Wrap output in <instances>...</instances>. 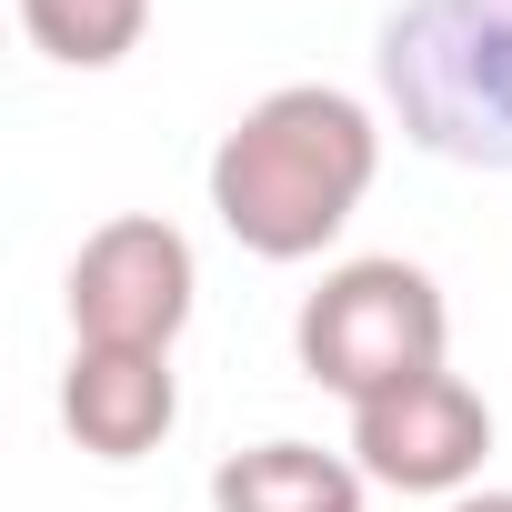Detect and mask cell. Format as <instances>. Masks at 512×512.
Segmentation results:
<instances>
[{"instance_id":"3","label":"cell","mask_w":512,"mask_h":512,"mask_svg":"<svg viewBox=\"0 0 512 512\" xmlns=\"http://www.w3.org/2000/svg\"><path fill=\"white\" fill-rule=\"evenodd\" d=\"M442 332H452V322H442L432 272H412V262H342V272L302 302L292 352H302V372H312L322 392H342V402L362 412V402H382V392L442 372Z\"/></svg>"},{"instance_id":"5","label":"cell","mask_w":512,"mask_h":512,"mask_svg":"<svg viewBox=\"0 0 512 512\" xmlns=\"http://www.w3.org/2000/svg\"><path fill=\"white\" fill-rule=\"evenodd\" d=\"M482 452H492V412L452 372H422V382L352 412V462L392 492H462L482 472Z\"/></svg>"},{"instance_id":"7","label":"cell","mask_w":512,"mask_h":512,"mask_svg":"<svg viewBox=\"0 0 512 512\" xmlns=\"http://www.w3.org/2000/svg\"><path fill=\"white\" fill-rule=\"evenodd\" d=\"M211 512H362V462L322 442H262L211 472Z\"/></svg>"},{"instance_id":"8","label":"cell","mask_w":512,"mask_h":512,"mask_svg":"<svg viewBox=\"0 0 512 512\" xmlns=\"http://www.w3.org/2000/svg\"><path fill=\"white\" fill-rule=\"evenodd\" d=\"M151 21V0H21V31L61 61V71H111Z\"/></svg>"},{"instance_id":"4","label":"cell","mask_w":512,"mask_h":512,"mask_svg":"<svg viewBox=\"0 0 512 512\" xmlns=\"http://www.w3.org/2000/svg\"><path fill=\"white\" fill-rule=\"evenodd\" d=\"M191 322V241L151 211H121L71 262V332L101 352H171Z\"/></svg>"},{"instance_id":"2","label":"cell","mask_w":512,"mask_h":512,"mask_svg":"<svg viewBox=\"0 0 512 512\" xmlns=\"http://www.w3.org/2000/svg\"><path fill=\"white\" fill-rule=\"evenodd\" d=\"M402 131L462 171H512V0H402L382 31Z\"/></svg>"},{"instance_id":"6","label":"cell","mask_w":512,"mask_h":512,"mask_svg":"<svg viewBox=\"0 0 512 512\" xmlns=\"http://www.w3.org/2000/svg\"><path fill=\"white\" fill-rule=\"evenodd\" d=\"M61 422L91 462H141L161 452V432L181 422V382H171V352H101L81 342L71 372H61Z\"/></svg>"},{"instance_id":"1","label":"cell","mask_w":512,"mask_h":512,"mask_svg":"<svg viewBox=\"0 0 512 512\" xmlns=\"http://www.w3.org/2000/svg\"><path fill=\"white\" fill-rule=\"evenodd\" d=\"M382 161V131L352 91L292 81L272 101H251L221 151H211V211L251 262H312V251L362 211Z\"/></svg>"},{"instance_id":"9","label":"cell","mask_w":512,"mask_h":512,"mask_svg":"<svg viewBox=\"0 0 512 512\" xmlns=\"http://www.w3.org/2000/svg\"><path fill=\"white\" fill-rule=\"evenodd\" d=\"M452 512H512V492H462Z\"/></svg>"}]
</instances>
